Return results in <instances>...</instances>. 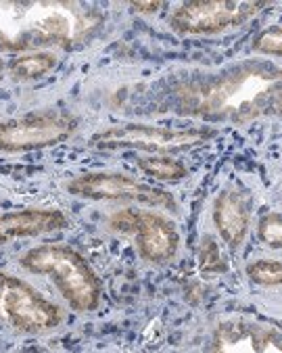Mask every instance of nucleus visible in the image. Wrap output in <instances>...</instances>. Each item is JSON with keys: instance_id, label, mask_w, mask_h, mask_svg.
Instances as JSON below:
<instances>
[{"instance_id": "20e7f679", "label": "nucleus", "mask_w": 282, "mask_h": 353, "mask_svg": "<svg viewBox=\"0 0 282 353\" xmlns=\"http://www.w3.org/2000/svg\"><path fill=\"white\" fill-rule=\"evenodd\" d=\"M216 136L207 128H165L149 123H115L92 134L90 145L97 149H134L151 155L184 153L203 147Z\"/></svg>"}, {"instance_id": "1a4fd4ad", "label": "nucleus", "mask_w": 282, "mask_h": 353, "mask_svg": "<svg viewBox=\"0 0 282 353\" xmlns=\"http://www.w3.org/2000/svg\"><path fill=\"white\" fill-rule=\"evenodd\" d=\"M67 190L80 199H92V201H119V203H138L147 207H163L170 211H176L174 196L163 190L155 188L151 184H143L123 174H82L67 184Z\"/></svg>"}, {"instance_id": "423d86ee", "label": "nucleus", "mask_w": 282, "mask_h": 353, "mask_svg": "<svg viewBox=\"0 0 282 353\" xmlns=\"http://www.w3.org/2000/svg\"><path fill=\"white\" fill-rule=\"evenodd\" d=\"M78 117L67 111H38L0 121V151L23 153L57 147L78 132Z\"/></svg>"}, {"instance_id": "f257e3e1", "label": "nucleus", "mask_w": 282, "mask_h": 353, "mask_svg": "<svg viewBox=\"0 0 282 353\" xmlns=\"http://www.w3.org/2000/svg\"><path fill=\"white\" fill-rule=\"evenodd\" d=\"M172 105L180 115L245 125L280 111V67L253 59L216 76L172 86Z\"/></svg>"}, {"instance_id": "a211bd4d", "label": "nucleus", "mask_w": 282, "mask_h": 353, "mask_svg": "<svg viewBox=\"0 0 282 353\" xmlns=\"http://www.w3.org/2000/svg\"><path fill=\"white\" fill-rule=\"evenodd\" d=\"M222 261L224 259H222V253H220L218 245L211 241V239H207L205 245H203V249H201V268L203 270H211V272L224 270L226 265Z\"/></svg>"}, {"instance_id": "6ab92c4d", "label": "nucleus", "mask_w": 282, "mask_h": 353, "mask_svg": "<svg viewBox=\"0 0 282 353\" xmlns=\"http://www.w3.org/2000/svg\"><path fill=\"white\" fill-rule=\"evenodd\" d=\"M130 7H132V11H136V13H155V11L161 9L163 5H161V3H132Z\"/></svg>"}, {"instance_id": "6e6552de", "label": "nucleus", "mask_w": 282, "mask_h": 353, "mask_svg": "<svg viewBox=\"0 0 282 353\" xmlns=\"http://www.w3.org/2000/svg\"><path fill=\"white\" fill-rule=\"evenodd\" d=\"M109 228L119 234H132L140 257L151 263L172 261L180 249V234L172 220L155 211L121 209L109 218Z\"/></svg>"}, {"instance_id": "4468645a", "label": "nucleus", "mask_w": 282, "mask_h": 353, "mask_svg": "<svg viewBox=\"0 0 282 353\" xmlns=\"http://www.w3.org/2000/svg\"><path fill=\"white\" fill-rule=\"evenodd\" d=\"M138 168L143 170L147 176L161 180V182H180L186 178V168L172 159L170 155H149V157H140Z\"/></svg>"}, {"instance_id": "39448f33", "label": "nucleus", "mask_w": 282, "mask_h": 353, "mask_svg": "<svg viewBox=\"0 0 282 353\" xmlns=\"http://www.w3.org/2000/svg\"><path fill=\"white\" fill-rule=\"evenodd\" d=\"M268 3L261 0H192L170 15V28L186 36H211L245 26Z\"/></svg>"}, {"instance_id": "f8f14e48", "label": "nucleus", "mask_w": 282, "mask_h": 353, "mask_svg": "<svg viewBox=\"0 0 282 353\" xmlns=\"http://www.w3.org/2000/svg\"><path fill=\"white\" fill-rule=\"evenodd\" d=\"M214 222L220 236L230 247H241L249 232L251 222V199L241 190H224L214 205Z\"/></svg>"}, {"instance_id": "dca6fc26", "label": "nucleus", "mask_w": 282, "mask_h": 353, "mask_svg": "<svg viewBox=\"0 0 282 353\" xmlns=\"http://www.w3.org/2000/svg\"><path fill=\"white\" fill-rule=\"evenodd\" d=\"M257 236L263 245L272 247V249H280L282 245V218L278 211H272V214H265L259 224H257Z\"/></svg>"}, {"instance_id": "7ed1b4c3", "label": "nucleus", "mask_w": 282, "mask_h": 353, "mask_svg": "<svg viewBox=\"0 0 282 353\" xmlns=\"http://www.w3.org/2000/svg\"><path fill=\"white\" fill-rule=\"evenodd\" d=\"M19 263L30 274L48 276L76 312L86 314L101 305V280L76 249L61 243L40 245L26 251Z\"/></svg>"}, {"instance_id": "9d476101", "label": "nucleus", "mask_w": 282, "mask_h": 353, "mask_svg": "<svg viewBox=\"0 0 282 353\" xmlns=\"http://www.w3.org/2000/svg\"><path fill=\"white\" fill-rule=\"evenodd\" d=\"M280 345L282 336L276 326L230 320L216 328L211 349L222 353H278Z\"/></svg>"}, {"instance_id": "0eeeda50", "label": "nucleus", "mask_w": 282, "mask_h": 353, "mask_svg": "<svg viewBox=\"0 0 282 353\" xmlns=\"http://www.w3.org/2000/svg\"><path fill=\"white\" fill-rule=\"evenodd\" d=\"M0 320L19 332L40 334L54 330L63 312L21 278L0 272Z\"/></svg>"}, {"instance_id": "2eb2a0df", "label": "nucleus", "mask_w": 282, "mask_h": 353, "mask_svg": "<svg viewBox=\"0 0 282 353\" xmlns=\"http://www.w3.org/2000/svg\"><path fill=\"white\" fill-rule=\"evenodd\" d=\"M247 276L261 287H278L282 280V265L278 259H257L247 268Z\"/></svg>"}, {"instance_id": "aec40b11", "label": "nucleus", "mask_w": 282, "mask_h": 353, "mask_svg": "<svg viewBox=\"0 0 282 353\" xmlns=\"http://www.w3.org/2000/svg\"><path fill=\"white\" fill-rule=\"evenodd\" d=\"M3 72H5V63H3V59H0V76H3Z\"/></svg>"}, {"instance_id": "9b49d317", "label": "nucleus", "mask_w": 282, "mask_h": 353, "mask_svg": "<svg viewBox=\"0 0 282 353\" xmlns=\"http://www.w3.org/2000/svg\"><path fill=\"white\" fill-rule=\"evenodd\" d=\"M67 226H69V220L59 209L30 207L21 211H11V214L0 216V245H7L15 239L57 232Z\"/></svg>"}, {"instance_id": "f03ea898", "label": "nucleus", "mask_w": 282, "mask_h": 353, "mask_svg": "<svg viewBox=\"0 0 282 353\" xmlns=\"http://www.w3.org/2000/svg\"><path fill=\"white\" fill-rule=\"evenodd\" d=\"M103 23L101 9L84 3L0 0V52L26 54L44 48H76L90 42Z\"/></svg>"}, {"instance_id": "ddd939ff", "label": "nucleus", "mask_w": 282, "mask_h": 353, "mask_svg": "<svg viewBox=\"0 0 282 353\" xmlns=\"http://www.w3.org/2000/svg\"><path fill=\"white\" fill-rule=\"evenodd\" d=\"M59 65V59L48 52V50H38V52H26L19 54L9 63V72L15 80L19 82H30V80H40L46 74Z\"/></svg>"}, {"instance_id": "f3484780", "label": "nucleus", "mask_w": 282, "mask_h": 353, "mask_svg": "<svg viewBox=\"0 0 282 353\" xmlns=\"http://www.w3.org/2000/svg\"><path fill=\"white\" fill-rule=\"evenodd\" d=\"M253 50L265 57H280L282 52V30L280 26H272L268 30H263L255 42H253Z\"/></svg>"}]
</instances>
